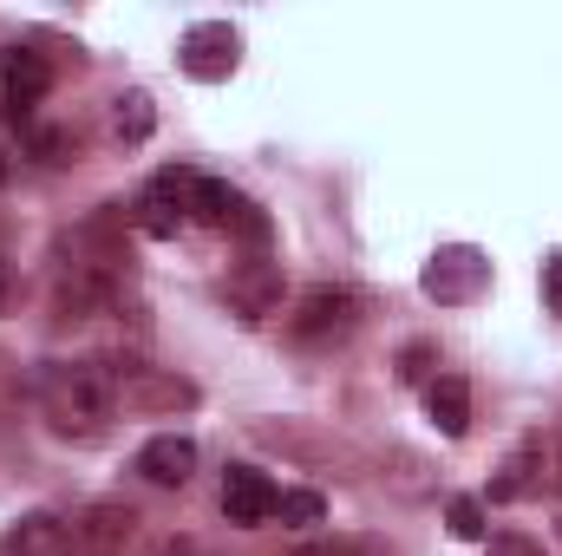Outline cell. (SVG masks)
Here are the masks:
<instances>
[{
  "label": "cell",
  "instance_id": "7c38bea8",
  "mask_svg": "<svg viewBox=\"0 0 562 556\" xmlns=\"http://www.w3.org/2000/svg\"><path fill=\"white\" fill-rule=\"evenodd\" d=\"M425 413H431V425H438L445 438H464V432H471V380L438 374V380L425 387Z\"/></svg>",
  "mask_w": 562,
  "mask_h": 556
},
{
  "label": "cell",
  "instance_id": "cb8c5ba5",
  "mask_svg": "<svg viewBox=\"0 0 562 556\" xmlns=\"http://www.w3.org/2000/svg\"><path fill=\"white\" fill-rule=\"evenodd\" d=\"M7 177H13V151L0 144V190H7Z\"/></svg>",
  "mask_w": 562,
  "mask_h": 556
},
{
  "label": "cell",
  "instance_id": "9c48e42d",
  "mask_svg": "<svg viewBox=\"0 0 562 556\" xmlns=\"http://www.w3.org/2000/svg\"><path fill=\"white\" fill-rule=\"evenodd\" d=\"M138 478L164 485V491H183V485L196 478V438H183V432H157V438L138 452Z\"/></svg>",
  "mask_w": 562,
  "mask_h": 556
},
{
  "label": "cell",
  "instance_id": "52a82bcc",
  "mask_svg": "<svg viewBox=\"0 0 562 556\" xmlns=\"http://www.w3.org/2000/svg\"><path fill=\"white\" fill-rule=\"evenodd\" d=\"M281 263H269V256H249V263H236L229 276H223V301L243 314V321H269V314H281Z\"/></svg>",
  "mask_w": 562,
  "mask_h": 556
},
{
  "label": "cell",
  "instance_id": "6da1fadb",
  "mask_svg": "<svg viewBox=\"0 0 562 556\" xmlns=\"http://www.w3.org/2000/svg\"><path fill=\"white\" fill-rule=\"evenodd\" d=\"M40 407L59 432L99 438L119 419V374L105 360H53L40 374Z\"/></svg>",
  "mask_w": 562,
  "mask_h": 556
},
{
  "label": "cell",
  "instance_id": "4fadbf2b",
  "mask_svg": "<svg viewBox=\"0 0 562 556\" xmlns=\"http://www.w3.org/2000/svg\"><path fill=\"white\" fill-rule=\"evenodd\" d=\"M543 471H550V465H543V445H524V452L491 478V504H517V498H530V491L543 485Z\"/></svg>",
  "mask_w": 562,
  "mask_h": 556
},
{
  "label": "cell",
  "instance_id": "7a4b0ae2",
  "mask_svg": "<svg viewBox=\"0 0 562 556\" xmlns=\"http://www.w3.org/2000/svg\"><path fill=\"white\" fill-rule=\"evenodd\" d=\"M353 327H360V294H353V288H334V281L307 288V294L294 301V314H288V334H294L301 347H334V341H347Z\"/></svg>",
  "mask_w": 562,
  "mask_h": 556
},
{
  "label": "cell",
  "instance_id": "277c9868",
  "mask_svg": "<svg viewBox=\"0 0 562 556\" xmlns=\"http://www.w3.org/2000/svg\"><path fill=\"white\" fill-rule=\"evenodd\" d=\"M236 59H243V33H236L229 20H196V26L177 40V66H183L190 79H203V86H223V79L236 73Z\"/></svg>",
  "mask_w": 562,
  "mask_h": 556
},
{
  "label": "cell",
  "instance_id": "9a60e30c",
  "mask_svg": "<svg viewBox=\"0 0 562 556\" xmlns=\"http://www.w3.org/2000/svg\"><path fill=\"white\" fill-rule=\"evenodd\" d=\"M157 132V105H150V92H119L112 99V138L119 144H144Z\"/></svg>",
  "mask_w": 562,
  "mask_h": 556
},
{
  "label": "cell",
  "instance_id": "3957f363",
  "mask_svg": "<svg viewBox=\"0 0 562 556\" xmlns=\"http://www.w3.org/2000/svg\"><path fill=\"white\" fill-rule=\"evenodd\" d=\"M119 374V413H190L196 407V387L183 374H164V367H144V360H105Z\"/></svg>",
  "mask_w": 562,
  "mask_h": 556
},
{
  "label": "cell",
  "instance_id": "484cf974",
  "mask_svg": "<svg viewBox=\"0 0 562 556\" xmlns=\"http://www.w3.org/2000/svg\"><path fill=\"white\" fill-rule=\"evenodd\" d=\"M550 485L562 491V438H557V458H550Z\"/></svg>",
  "mask_w": 562,
  "mask_h": 556
},
{
  "label": "cell",
  "instance_id": "d4e9b609",
  "mask_svg": "<svg viewBox=\"0 0 562 556\" xmlns=\"http://www.w3.org/2000/svg\"><path fill=\"white\" fill-rule=\"evenodd\" d=\"M157 556H203V551H196V544H164Z\"/></svg>",
  "mask_w": 562,
  "mask_h": 556
},
{
  "label": "cell",
  "instance_id": "ba28073f",
  "mask_svg": "<svg viewBox=\"0 0 562 556\" xmlns=\"http://www.w3.org/2000/svg\"><path fill=\"white\" fill-rule=\"evenodd\" d=\"M276 485H269V471H256V465H229L223 471V518L229 524H243V531H256V524H269L276 518Z\"/></svg>",
  "mask_w": 562,
  "mask_h": 556
},
{
  "label": "cell",
  "instance_id": "8992f818",
  "mask_svg": "<svg viewBox=\"0 0 562 556\" xmlns=\"http://www.w3.org/2000/svg\"><path fill=\"white\" fill-rule=\"evenodd\" d=\"M419 288L438 301V308H464V301H477L484 288H491V263L477 256V249H438L431 263H425V276H419Z\"/></svg>",
  "mask_w": 562,
  "mask_h": 556
},
{
  "label": "cell",
  "instance_id": "2e32d148",
  "mask_svg": "<svg viewBox=\"0 0 562 556\" xmlns=\"http://www.w3.org/2000/svg\"><path fill=\"white\" fill-rule=\"evenodd\" d=\"M431 367H438V347H431V341H406L400 360H393V380H400V387H431V380H438Z\"/></svg>",
  "mask_w": 562,
  "mask_h": 556
},
{
  "label": "cell",
  "instance_id": "5bb4252c",
  "mask_svg": "<svg viewBox=\"0 0 562 556\" xmlns=\"http://www.w3.org/2000/svg\"><path fill=\"white\" fill-rule=\"evenodd\" d=\"M243 190L236 184H223V177H196V190H190V216L196 223H216V230H229L236 216H243Z\"/></svg>",
  "mask_w": 562,
  "mask_h": 556
},
{
  "label": "cell",
  "instance_id": "d6986e66",
  "mask_svg": "<svg viewBox=\"0 0 562 556\" xmlns=\"http://www.w3.org/2000/svg\"><path fill=\"white\" fill-rule=\"evenodd\" d=\"M445 524H451V537H464V544H484V498H451L445 504Z\"/></svg>",
  "mask_w": 562,
  "mask_h": 556
},
{
  "label": "cell",
  "instance_id": "7402d4cb",
  "mask_svg": "<svg viewBox=\"0 0 562 556\" xmlns=\"http://www.w3.org/2000/svg\"><path fill=\"white\" fill-rule=\"evenodd\" d=\"M491 556H543V544H530V537H497Z\"/></svg>",
  "mask_w": 562,
  "mask_h": 556
},
{
  "label": "cell",
  "instance_id": "ac0fdd59",
  "mask_svg": "<svg viewBox=\"0 0 562 556\" xmlns=\"http://www.w3.org/2000/svg\"><path fill=\"white\" fill-rule=\"evenodd\" d=\"M26 151H33L40 164H72V157H79V138L59 132V125H26Z\"/></svg>",
  "mask_w": 562,
  "mask_h": 556
},
{
  "label": "cell",
  "instance_id": "44dd1931",
  "mask_svg": "<svg viewBox=\"0 0 562 556\" xmlns=\"http://www.w3.org/2000/svg\"><path fill=\"white\" fill-rule=\"evenodd\" d=\"M543 301H550V314H562V249L543 256Z\"/></svg>",
  "mask_w": 562,
  "mask_h": 556
},
{
  "label": "cell",
  "instance_id": "603a6c76",
  "mask_svg": "<svg viewBox=\"0 0 562 556\" xmlns=\"http://www.w3.org/2000/svg\"><path fill=\"white\" fill-rule=\"evenodd\" d=\"M13 294H20V276H13V263H7V256H0V314H7V308H13Z\"/></svg>",
  "mask_w": 562,
  "mask_h": 556
},
{
  "label": "cell",
  "instance_id": "ffe728a7",
  "mask_svg": "<svg viewBox=\"0 0 562 556\" xmlns=\"http://www.w3.org/2000/svg\"><path fill=\"white\" fill-rule=\"evenodd\" d=\"M229 230H236V236H243L249 249H269V236H276V223H269V216H262L256 203H243V216H236Z\"/></svg>",
  "mask_w": 562,
  "mask_h": 556
},
{
  "label": "cell",
  "instance_id": "30bf717a",
  "mask_svg": "<svg viewBox=\"0 0 562 556\" xmlns=\"http://www.w3.org/2000/svg\"><path fill=\"white\" fill-rule=\"evenodd\" d=\"M72 537H79V551H92V556H119L138 537V511H132V504H92V511L72 524Z\"/></svg>",
  "mask_w": 562,
  "mask_h": 556
},
{
  "label": "cell",
  "instance_id": "5b68a950",
  "mask_svg": "<svg viewBox=\"0 0 562 556\" xmlns=\"http://www.w3.org/2000/svg\"><path fill=\"white\" fill-rule=\"evenodd\" d=\"M53 92V66H46V53H33V46H0V112L7 119H33V105Z\"/></svg>",
  "mask_w": 562,
  "mask_h": 556
},
{
  "label": "cell",
  "instance_id": "e0dca14e",
  "mask_svg": "<svg viewBox=\"0 0 562 556\" xmlns=\"http://www.w3.org/2000/svg\"><path fill=\"white\" fill-rule=\"evenodd\" d=\"M276 518L288 524V531H314V524L327 518V498H321V491H281Z\"/></svg>",
  "mask_w": 562,
  "mask_h": 556
},
{
  "label": "cell",
  "instance_id": "8fae6325",
  "mask_svg": "<svg viewBox=\"0 0 562 556\" xmlns=\"http://www.w3.org/2000/svg\"><path fill=\"white\" fill-rule=\"evenodd\" d=\"M72 551H79L72 524H59V518H46V511L20 518V524L7 531V556H72Z\"/></svg>",
  "mask_w": 562,
  "mask_h": 556
}]
</instances>
